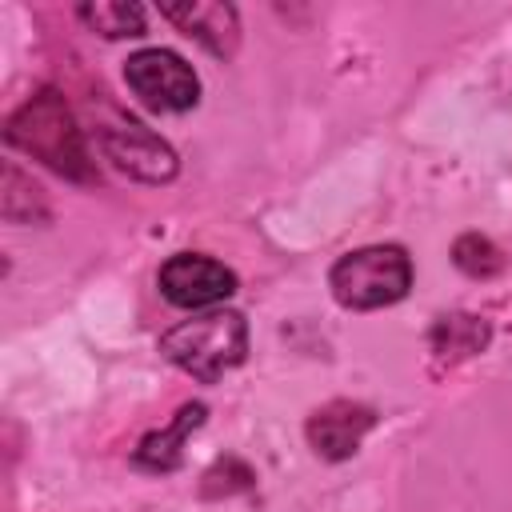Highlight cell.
<instances>
[{"mask_svg": "<svg viewBox=\"0 0 512 512\" xmlns=\"http://www.w3.org/2000/svg\"><path fill=\"white\" fill-rule=\"evenodd\" d=\"M76 20L104 40H136L148 32V12L136 0H84L76 4Z\"/></svg>", "mask_w": 512, "mask_h": 512, "instance_id": "12", "label": "cell"}, {"mask_svg": "<svg viewBox=\"0 0 512 512\" xmlns=\"http://www.w3.org/2000/svg\"><path fill=\"white\" fill-rule=\"evenodd\" d=\"M376 408L372 404H360V400H348V396H336V400H324L308 412L304 420V440L312 448V456L328 460V464H344L360 452L364 436L376 428Z\"/></svg>", "mask_w": 512, "mask_h": 512, "instance_id": "7", "label": "cell"}, {"mask_svg": "<svg viewBox=\"0 0 512 512\" xmlns=\"http://www.w3.org/2000/svg\"><path fill=\"white\" fill-rule=\"evenodd\" d=\"M92 136H96L100 156L136 184H172L180 176L176 148L164 136H156L148 124L124 112H108L104 120H96Z\"/></svg>", "mask_w": 512, "mask_h": 512, "instance_id": "4", "label": "cell"}, {"mask_svg": "<svg viewBox=\"0 0 512 512\" xmlns=\"http://www.w3.org/2000/svg\"><path fill=\"white\" fill-rule=\"evenodd\" d=\"M208 420V404L204 400H188L176 408V416L164 428H152L148 436H140V444L132 448V464L140 472H176L184 464V444L188 436Z\"/></svg>", "mask_w": 512, "mask_h": 512, "instance_id": "9", "label": "cell"}, {"mask_svg": "<svg viewBox=\"0 0 512 512\" xmlns=\"http://www.w3.org/2000/svg\"><path fill=\"white\" fill-rule=\"evenodd\" d=\"M236 284H240L236 272L208 252H172L156 272L160 296L184 312L224 308V300L236 292Z\"/></svg>", "mask_w": 512, "mask_h": 512, "instance_id": "6", "label": "cell"}, {"mask_svg": "<svg viewBox=\"0 0 512 512\" xmlns=\"http://www.w3.org/2000/svg\"><path fill=\"white\" fill-rule=\"evenodd\" d=\"M128 92L148 108V112H160V116H180V112H192L200 104V76L196 68L172 52V48H136L124 68H120Z\"/></svg>", "mask_w": 512, "mask_h": 512, "instance_id": "5", "label": "cell"}, {"mask_svg": "<svg viewBox=\"0 0 512 512\" xmlns=\"http://www.w3.org/2000/svg\"><path fill=\"white\" fill-rule=\"evenodd\" d=\"M160 16L176 32L196 40L216 60H232L236 48H240V8L236 4H224V0H172V4H160Z\"/></svg>", "mask_w": 512, "mask_h": 512, "instance_id": "8", "label": "cell"}, {"mask_svg": "<svg viewBox=\"0 0 512 512\" xmlns=\"http://www.w3.org/2000/svg\"><path fill=\"white\" fill-rule=\"evenodd\" d=\"M4 144L72 184L100 180L88 136L60 88H36L28 100H20L4 120Z\"/></svg>", "mask_w": 512, "mask_h": 512, "instance_id": "1", "label": "cell"}, {"mask_svg": "<svg viewBox=\"0 0 512 512\" xmlns=\"http://www.w3.org/2000/svg\"><path fill=\"white\" fill-rule=\"evenodd\" d=\"M412 288V256L400 244H364L332 260L328 292L348 312L392 308Z\"/></svg>", "mask_w": 512, "mask_h": 512, "instance_id": "3", "label": "cell"}, {"mask_svg": "<svg viewBox=\"0 0 512 512\" xmlns=\"http://www.w3.org/2000/svg\"><path fill=\"white\" fill-rule=\"evenodd\" d=\"M156 352L200 384H220L248 360V320L236 308L192 312L188 320L160 332Z\"/></svg>", "mask_w": 512, "mask_h": 512, "instance_id": "2", "label": "cell"}, {"mask_svg": "<svg viewBox=\"0 0 512 512\" xmlns=\"http://www.w3.org/2000/svg\"><path fill=\"white\" fill-rule=\"evenodd\" d=\"M488 340H492V328L476 312H444L428 328V352H432V360L440 368H452L460 360H472L476 352L488 348Z\"/></svg>", "mask_w": 512, "mask_h": 512, "instance_id": "10", "label": "cell"}, {"mask_svg": "<svg viewBox=\"0 0 512 512\" xmlns=\"http://www.w3.org/2000/svg\"><path fill=\"white\" fill-rule=\"evenodd\" d=\"M452 264H456L464 276H472V280H488V276L504 272V252H500L496 240L484 236V232H460V236L452 240Z\"/></svg>", "mask_w": 512, "mask_h": 512, "instance_id": "13", "label": "cell"}, {"mask_svg": "<svg viewBox=\"0 0 512 512\" xmlns=\"http://www.w3.org/2000/svg\"><path fill=\"white\" fill-rule=\"evenodd\" d=\"M256 484V468L248 464V460H240V456H216L208 468H204V476H200V496H208V500H224V496H240V492H248Z\"/></svg>", "mask_w": 512, "mask_h": 512, "instance_id": "14", "label": "cell"}, {"mask_svg": "<svg viewBox=\"0 0 512 512\" xmlns=\"http://www.w3.org/2000/svg\"><path fill=\"white\" fill-rule=\"evenodd\" d=\"M0 216L4 224H48L52 220L48 192L16 160H4V172H0Z\"/></svg>", "mask_w": 512, "mask_h": 512, "instance_id": "11", "label": "cell"}]
</instances>
